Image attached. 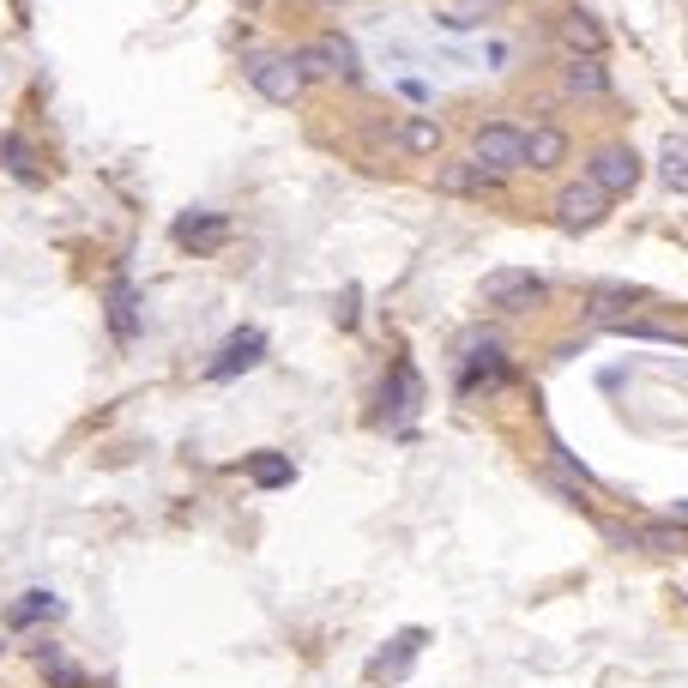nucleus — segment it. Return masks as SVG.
Returning <instances> with one entry per match:
<instances>
[{"label": "nucleus", "mask_w": 688, "mask_h": 688, "mask_svg": "<svg viewBox=\"0 0 688 688\" xmlns=\"http://www.w3.org/2000/svg\"><path fill=\"white\" fill-rule=\"evenodd\" d=\"M585 182H592L604 200H628L634 187H641V151L622 146V139L598 146L592 158H585Z\"/></svg>", "instance_id": "f257e3e1"}, {"label": "nucleus", "mask_w": 688, "mask_h": 688, "mask_svg": "<svg viewBox=\"0 0 688 688\" xmlns=\"http://www.w3.org/2000/svg\"><path fill=\"white\" fill-rule=\"evenodd\" d=\"M471 158H477L490 175L526 170V127H514V121H477V133H471Z\"/></svg>", "instance_id": "f03ea898"}, {"label": "nucleus", "mask_w": 688, "mask_h": 688, "mask_svg": "<svg viewBox=\"0 0 688 688\" xmlns=\"http://www.w3.org/2000/svg\"><path fill=\"white\" fill-rule=\"evenodd\" d=\"M297 67H302V79H363V61H356L351 36H338V31H321L314 43H302Z\"/></svg>", "instance_id": "7ed1b4c3"}, {"label": "nucleus", "mask_w": 688, "mask_h": 688, "mask_svg": "<svg viewBox=\"0 0 688 688\" xmlns=\"http://www.w3.org/2000/svg\"><path fill=\"white\" fill-rule=\"evenodd\" d=\"M544 297H550V284H544L538 272H519V266H495V272L483 278V302H490L495 314H531Z\"/></svg>", "instance_id": "20e7f679"}, {"label": "nucleus", "mask_w": 688, "mask_h": 688, "mask_svg": "<svg viewBox=\"0 0 688 688\" xmlns=\"http://www.w3.org/2000/svg\"><path fill=\"white\" fill-rule=\"evenodd\" d=\"M502 375H507V363H502V338H490V333H465V338H459V393L495 387Z\"/></svg>", "instance_id": "39448f33"}, {"label": "nucleus", "mask_w": 688, "mask_h": 688, "mask_svg": "<svg viewBox=\"0 0 688 688\" xmlns=\"http://www.w3.org/2000/svg\"><path fill=\"white\" fill-rule=\"evenodd\" d=\"M248 85L266 97V104H297L309 79H302L297 55H254L248 61Z\"/></svg>", "instance_id": "423d86ee"}, {"label": "nucleus", "mask_w": 688, "mask_h": 688, "mask_svg": "<svg viewBox=\"0 0 688 688\" xmlns=\"http://www.w3.org/2000/svg\"><path fill=\"white\" fill-rule=\"evenodd\" d=\"M502 187V175H490L477 158H441L436 163V194L448 200H477V194H495Z\"/></svg>", "instance_id": "0eeeda50"}, {"label": "nucleus", "mask_w": 688, "mask_h": 688, "mask_svg": "<svg viewBox=\"0 0 688 688\" xmlns=\"http://www.w3.org/2000/svg\"><path fill=\"white\" fill-rule=\"evenodd\" d=\"M604 212H610V200L598 194L585 175L556 194V224H562V229H598V224H604Z\"/></svg>", "instance_id": "6e6552de"}, {"label": "nucleus", "mask_w": 688, "mask_h": 688, "mask_svg": "<svg viewBox=\"0 0 688 688\" xmlns=\"http://www.w3.org/2000/svg\"><path fill=\"white\" fill-rule=\"evenodd\" d=\"M568 151H573L568 127H556V121H538V127H526V170H538V175H556V170L568 163Z\"/></svg>", "instance_id": "1a4fd4ad"}, {"label": "nucleus", "mask_w": 688, "mask_h": 688, "mask_svg": "<svg viewBox=\"0 0 688 688\" xmlns=\"http://www.w3.org/2000/svg\"><path fill=\"white\" fill-rule=\"evenodd\" d=\"M556 92L562 97H610V67L598 55H568L556 67Z\"/></svg>", "instance_id": "9d476101"}, {"label": "nucleus", "mask_w": 688, "mask_h": 688, "mask_svg": "<svg viewBox=\"0 0 688 688\" xmlns=\"http://www.w3.org/2000/svg\"><path fill=\"white\" fill-rule=\"evenodd\" d=\"M556 36L568 43V55H598V61H604V43H610L604 24H598L585 7H562V19H556Z\"/></svg>", "instance_id": "9b49d317"}, {"label": "nucleus", "mask_w": 688, "mask_h": 688, "mask_svg": "<svg viewBox=\"0 0 688 688\" xmlns=\"http://www.w3.org/2000/svg\"><path fill=\"white\" fill-rule=\"evenodd\" d=\"M393 139H399L405 158H441V146H448V127H441L436 115H405Z\"/></svg>", "instance_id": "f8f14e48"}, {"label": "nucleus", "mask_w": 688, "mask_h": 688, "mask_svg": "<svg viewBox=\"0 0 688 688\" xmlns=\"http://www.w3.org/2000/svg\"><path fill=\"white\" fill-rule=\"evenodd\" d=\"M260 356H266V338L248 326V333H236V338L224 344V351H218V363H212L206 375H212V380H229V375H241V368H254Z\"/></svg>", "instance_id": "ddd939ff"}, {"label": "nucleus", "mask_w": 688, "mask_h": 688, "mask_svg": "<svg viewBox=\"0 0 688 688\" xmlns=\"http://www.w3.org/2000/svg\"><path fill=\"white\" fill-rule=\"evenodd\" d=\"M507 12V0H459V7H441L436 24L441 31H483V24H495Z\"/></svg>", "instance_id": "4468645a"}, {"label": "nucleus", "mask_w": 688, "mask_h": 688, "mask_svg": "<svg viewBox=\"0 0 688 688\" xmlns=\"http://www.w3.org/2000/svg\"><path fill=\"white\" fill-rule=\"evenodd\" d=\"M417 646H423V628H405V634H393V641H387V653H380L375 665H368V677H375V682H380V677H393V682H399L405 670H411Z\"/></svg>", "instance_id": "2eb2a0df"}, {"label": "nucleus", "mask_w": 688, "mask_h": 688, "mask_svg": "<svg viewBox=\"0 0 688 688\" xmlns=\"http://www.w3.org/2000/svg\"><path fill=\"white\" fill-rule=\"evenodd\" d=\"M417 399H423V387H417V368L399 363V368H393V393H380V405L393 411V423H405V417L417 411Z\"/></svg>", "instance_id": "dca6fc26"}, {"label": "nucleus", "mask_w": 688, "mask_h": 688, "mask_svg": "<svg viewBox=\"0 0 688 688\" xmlns=\"http://www.w3.org/2000/svg\"><path fill=\"white\" fill-rule=\"evenodd\" d=\"M658 175H665L670 194H688V139L670 133L665 146H658Z\"/></svg>", "instance_id": "f3484780"}, {"label": "nucleus", "mask_w": 688, "mask_h": 688, "mask_svg": "<svg viewBox=\"0 0 688 688\" xmlns=\"http://www.w3.org/2000/svg\"><path fill=\"white\" fill-rule=\"evenodd\" d=\"M55 616H61V598L55 592H24L19 604L7 610L12 628H36V622H55Z\"/></svg>", "instance_id": "a211bd4d"}, {"label": "nucleus", "mask_w": 688, "mask_h": 688, "mask_svg": "<svg viewBox=\"0 0 688 688\" xmlns=\"http://www.w3.org/2000/svg\"><path fill=\"white\" fill-rule=\"evenodd\" d=\"M224 218H200V212H194V218H182V224H175V241H182V248H212V241H224Z\"/></svg>", "instance_id": "6ab92c4d"}, {"label": "nucleus", "mask_w": 688, "mask_h": 688, "mask_svg": "<svg viewBox=\"0 0 688 688\" xmlns=\"http://www.w3.org/2000/svg\"><path fill=\"white\" fill-rule=\"evenodd\" d=\"M248 471H254V483H260V490H284V483L297 477V465H290L284 453H260Z\"/></svg>", "instance_id": "aec40b11"}, {"label": "nucleus", "mask_w": 688, "mask_h": 688, "mask_svg": "<svg viewBox=\"0 0 688 688\" xmlns=\"http://www.w3.org/2000/svg\"><path fill=\"white\" fill-rule=\"evenodd\" d=\"M36 658H43V670H49V677H55V688H79V670H73L67 658L55 653V646H43V653H36Z\"/></svg>", "instance_id": "412c9836"}, {"label": "nucleus", "mask_w": 688, "mask_h": 688, "mask_svg": "<svg viewBox=\"0 0 688 688\" xmlns=\"http://www.w3.org/2000/svg\"><path fill=\"white\" fill-rule=\"evenodd\" d=\"M109 321H115V333H121V338H133V297H127V284H115V314H109Z\"/></svg>", "instance_id": "4be33fe9"}, {"label": "nucleus", "mask_w": 688, "mask_h": 688, "mask_svg": "<svg viewBox=\"0 0 688 688\" xmlns=\"http://www.w3.org/2000/svg\"><path fill=\"white\" fill-rule=\"evenodd\" d=\"M592 302H641V290H634V284H598Z\"/></svg>", "instance_id": "5701e85b"}, {"label": "nucleus", "mask_w": 688, "mask_h": 688, "mask_svg": "<svg viewBox=\"0 0 688 688\" xmlns=\"http://www.w3.org/2000/svg\"><path fill=\"white\" fill-rule=\"evenodd\" d=\"M677 526H688V502H677Z\"/></svg>", "instance_id": "b1692460"}, {"label": "nucleus", "mask_w": 688, "mask_h": 688, "mask_svg": "<svg viewBox=\"0 0 688 688\" xmlns=\"http://www.w3.org/2000/svg\"><path fill=\"white\" fill-rule=\"evenodd\" d=\"M314 7H344V0H314Z\"/></svg>", "instance_id": "393cba45"}, {"label": "nucleus", "mask_w": 688, "mask_h": 688, "mask_svg": "<svg viewBox=\"0 0 688 688\" xmlns=\"http://www.w3.org/2000/svg\"><path fill=\"white\" fill-rule=\"evenodd\" d=\"M241 7H260V0H241Z\"/></svg>", "instance_id": "a878e982"}, {"label": "nucleus", "mask_w": 688, "mask_h": 688, "mask_svg": "<svg viewBox=\"0 0 688 688\" xmlns=\"http://www.w3.org/2000/svg\"><path fill=\"white\" fill-rule=\"evenodd\" d=\"M682 604H688V598H682Z\"/></svg>", "instance_id": "bb28decb"}]
</instances>
